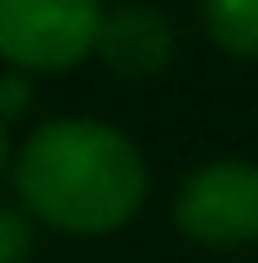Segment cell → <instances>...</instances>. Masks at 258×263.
Here are the masks:
<instances>
[{
  "label": "cell",
  "instance_id": "4",
  "mask_svg": "<svg viewBox=\"0 0 258 263\" xmlns=\"http://www.w3.org/2000/svg\"><path fill=\"white\" fill-rule=\"evenodd\" d=\"M172 49H178V27H172V16L161 6H140V0L102 11L97 43H91V54H97L113 76H124V81L161 76V70L172 65Z\"/></svg>",
  "mask_w": 258,
  "mask_h": 263
},
{
  "label": "cell",
  "instance_id": "7",
  "mask_svg": "<svg viewBox=\"0 0 258 263\" xmlns=\"http://www.w3.org/2000/svg\"><path fill=\"white\" fill-rule=\"evenodd\" d=\"M27 70H16V76H0V124H6V118H16L22 107H27Z\"/></svg>",
  "mask_w": 258,
  "mask_h": 263
},
{
  "label": "cell",
  "instance_id": "2",
  "mask_svg": "<svg viewBox=\"0 0 258 263\" xmlns=\"http://www.w3.org/2000/svg\"><path fill=\"white\" fill-rule=\"evenodd\" d=\"M102 0H0V59L11 70H70L91 54Z\"/></svg>",
  "mask_w": 258,
  "mask_h": 263
},
{
  "label": "cell",
  "instance_id": "8",
  "mask_svg": "<svg viewBox=\"0 0 258 263\" xmlns=\"http://www.w3.org/2000/svg\"><path fill=\"white\" fill-rule=\"evenodd\" d=\"M6 156H11V145H6V124H0V166H6Z\"/></svg>",
  "mask_w": 258,
  "mask_h": 263
},
{
  "label": "cell",
  "instance_id": "6",
  "mask_svg": "<svg viewBox=\"0 0 258 263\" xmlns=\"http://www.w3.org/2000/svg\"><path fill=\"white\" fill-rule=\"evenodd\" d=\"M38 247V220L22 204H0V263H32Z\"/></svg>",
  "mask_w": 258,
  "mask_h": 263
},
{
  "label": "cell",
  "instance_id": "1",
  "mask_svg": "<svg viewBox=\"0 0 258 263\" xmlns=\"http://www.w3.org/2000/svg\"><path fill=\"white\" fill-rule=\"evenodd\" d=\"M16 204L65 236H108L145 204V156L102 118H54L16 151Z\"/></svg>",
  "mask_w": 258,
  "mask_h": 263
},
{
  "label": "cell",
  "instance_id": "5",
  "mask_svg": "<svg viewBox=\"0 0 258 263\" xmlns=\"http://www.w3.org/2000/svg\"><path fill=\"white\" fill-rule=\"evenodd\" d=\"M199 16L215 49L258 59V0H199Z\"/></svg>",
  "mask_w": 258,
  "mask_h": 263
},
{
  "label": "cell",
  "instance_id": "3",
  "mask_svg": "<svg viewBox=\"0 0 258 263\" xmlns=\"http://www.w3.org/2000/svg\"><path fill=\"white\" fill-rule=\"evenodd\" d=\"M172 220L189 242L248 247L258 242V161H205L183 177Z\"/></svg>",
  "mask_w": 258,
  "mask_h": 263
}]
</instances>
